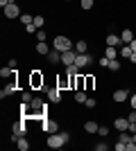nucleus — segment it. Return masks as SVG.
<instances>
[{"instance_id": "1", "label": "nucleus", "mask_w": 136, "mask_h": 151, "mask_svg": "<svg viewBox=\"0 0 136 151\" xmlns=\"http://www.w3.org/2000/svg\"><path fill=\"white\" fill-rule=\"evenodd\" d=\"M68 140H71V133L59 131V133H50V135H48V140H45V145L50 147V149H61Z\"/></svg>"}, {"instance_id": "2", "label": "nucleus", "mask_w": 136, "mask_h": 151, "mask_svg": "<svg viewBox=\"0 0 136 151\" xmlns=\"http://www.w3.org/2000/svg\"><path fill=\"white\" fill-rule=\"evenodd\" d=\"M52 47L59 52H68L73 50V41L68 36H55V41H52Z\"/></svg>"}, {"instance_id": "3", "label": "nucleus", "mask_w": 136, "mask_h": 151, "mask_svg": "<svg viewBox=\"0 0 136 151\" xmlns=\"http://www.w3.org/2000/svg\"><path fill=\"white\" fill-rule=\"evenodd\" d=\"M25 133H27L25 120H23V122H16V124H14V133H12V140H14V142H18V138H20V135H25Z\"/></svg>"}, {"instance_id": "4", "label": "nucleus", "mask_w": 136, "mask_h": 151, "mask_svg": "<svg viewBox=\"0 0 136 151\" xmlns=\"http://www.w3.org/2000/svg\"><path fill=\"white\" fill-rule=\"evenodd\" d=\"M41 122H43V131L48 133V135H50V133H59V122L57 120H45L43 117Z\"/></svg>"}, {"instance_id": "5", "label": "nucleus", "mask_w": 136, "mask_h": 151, "mask_svg": "<svg viewBox=\"0 0 136 151\" xmlns=\"http://www.w3.org/2000/svg\"><path fill=\"white\" fill-rule=\"evenodd\" d=\"M18 16H20V7L16 5V2L5 7V18H18Z\"/></svg>"}, {"instance_id": "6", "label": "nucleus", "mask_w": 136, "mask_h": 151, "mask_svg": "<svg viewBox=\"0 0 136 151\" xmlns=\"http://www.w3.org/2000/svg\"><path fill=\"white\" fill-rule=\"evenodd\" d=\"M75 59H77V52H75V50L61 52V63H64V65H73V63H75Z\"/></svg>"}, {"instance_id": "7", "label": "nucleus", "mask_w": 136, "mask_h": 151, "mask_svg": "<svg viewBox=\"0 0 136 151\" xmlns=\"http://www.w3.org/2000/svg\"><path fill=\"white\" fill-rule=\"evenodd\" d=\"M91 63H93V59L89 57V54H79L77 52V59H75V65H77V68H86V65H91Z\"/></svg>"}, {"instance_id": "8", "label": "nucleus", "mask_w": 136, "mask_h": 151, "mask_svg": "<svg viewBox=\"0 0 136 151\" xmlns=\"http://www.w3.org/2000/svg\"><path fill=\"white\" fill-rule=\"evenodd\" d=\"M30 86H32V88H43V75H41V72H32Z\"/></svg>"}, {"instance_id": "9", "label": "nucleus", "mask_w": 136, "mask_h": 151, "mask_svg": "<svg viewBox=\"0 0 136 151\" xmlns=\"http://www.w3.org/2000/svg\"><path fill=\"white\" fill-rule=\"evenodd\" d=\"M113 129H116V131H129V120H127V117L113 120Z\"/></svg>"}, {"instance_id": "10", "label": "nucleus", "mask_w": 136, "mask_h": 151, "mask_svg": "<svg viewBox=\"0 0 136 151\" xmlns=\"http://www.w3.org/2000/svg\"><path fill=\"white\" fill-rule=\"evenodd\" d=\"M48 99L55 101V104H59V101H61V88H59V86L57 88H50L48 90Z\"/></svg>"}, {"instance_id": "11", "label": "nucleus", "mask_w": 136, "mask_h": 151, "mask_svg": "<svg viewBox=\"0 0 136 151\" xmlns=\"http://www.w3.org/2000/svg\"><path fill=\"white\" fill-rule=\"evenodd\" d=\"M129 99V93L127 90H113V101L116 104H123V101Z\"/></svg>"}, {"instance_id": "12", "label": "nucleus", "mask_w": 136, "mask_h": 151, "mask_svg": "<svg viewBox=\"0 0 136 151\" xmlns=\"http://www.w3.org/2000/svg\"><path fill=\"white\" fill-rule=\"evenodd\" d=\"M14 93H16V83H14V81H9V83L5 86V88L0 90V97L5 99V97H9V95H14Z\"/></svg>"}, {"instance_id": "13", "label": "nucleus", "mask_w": 136, "mask_h": 151, "mask_svg": "<svg viewBox=\"0 0 136 151\" xmlns=\"http://www.w3.org/2000/svg\"><path fill=\"white\" fill-rule=\"evenodd\" d=\"M120 38H123V43H125V45H129L132 41H134V34H132V29H123V32H120Z\"/></svg>"}, {"instance_id": "14", "label": "nucleus", "mask_w": 136, "mask_h": 151, "mask_svg": "<svg viewBox=\"0 0 136 151\" xmlns=\"http://www.w3.org/2000/svg\"><path fill=\"white\" fill-rule=\"evenodd\" d=\"M48 61H50V63H59V61H61V52H59V50H50V52H48Z\"/></svg>"}, {"instance_id": "15", "label": "nucleus", "mask_w": 136, "mask_h": 151, "mask_svg": "<svg viewBox=\"0 0 136 151\" xmlns=\"http://www.w3.org/2000/svg\"><path fill=\"white\" fill-rule=\"evenodd\" d=\"M97 129H100V124H95L93 120L84 122V131H86V133H97Z\"/></svg>"}, {"instance_id": "16", "label": "nucleus", "mask_w": 136, "mask_h": 151, "mask_svg": "<svg viewBox=\"0 0 136 151\" xmlns=\"http://www.w3.org/2000/svg\"><path fill=\"white\" fill-rule=\"evenodd\" d=\"M120 43H123V38L116 36V34H109V36H107V45H113V47H116V45H120Z\"/></svg>"}, {"instance_id": "17", "label": "nucleus", "mask_w": 136, "mask_h": 151, "mask_svg": "<svg viewBox=\"0 0 136 151\" xmlns=\"http://www.w3.org/2000/svg\"><path fill=\"white\" fill-rule=\"evenodd\" d=\"M16 147H18V151H27V149H30V142L25 140V135H20V138H18Z\"/></svg>"}, {"instance_id": "18", "label": "nucleus", "mask_w": 136, "mask_h": 151, "mask_svg": "<svg viewBox=\"0 0 136 151\" xmlns=\"http://www.w3.org/2000/svg\"><path fill=\"white\" fill-rule=\"evenodd\" d=\"M86 50H89V43H86V41H77V43H75V52H79V54H84Z\"/></svg>"}, {"instance_id": "19", "label": "nucleus", "mask_w": 136, "mask_h": 151, "mask_svg": "<svg viewBox=\"0 0 136 151\" xmlns=\"http://www.w3.org/2000/svg\"><path fill=\"white\" fill-rule=\"evenodd\" d=\"M36 52H39V54H48V52H50L48 43H45V41H39V43H36Z\"/></svg>"}, {"instance_id": "20", "label": "nucleus", "mask_w": 136, "mask_h": 151, "mask_svg": "<svg viewBox=\"0 0 136 151\" xmlns=\"http://www.w3.org/2000/svg\"><path fill=\"white\" fill-rule=\"evenodd\" d=\"M104 57H107V59H116V57H118L116 47H113V45H107V50H104Z\"/></svg>"}, {"instance_id": "21", "label": "nucleus", "mask_w": 136, "mask_h": 151, "mask_svg": "<svg viewBox=\"0 0 136 151\" xmlns=\"http://www.w3.org/2000/svg\"><path fill=\"white\" fill-rule=\"evenodd\" d=\"M86 99H89V97H86L84 90H75V101H77V104H84Z\"/></svg>"}, {"instance_id": "22", "label": "nucleus", "mask_w": 136, "mask_h": 151, "mask_svg": "<svg viewBox=\"0 0 136 151\" xmlns=\"http://www.w3.org/2000/svg\"><path fill=\"white\" fill-rule=\"evenodd\" d=\"M93 5H95V0H79V7H82L84 12H89V9H93Z\"/></svg>"}, {"instance_id": "23", "label": "nucleus", "mask_w": 136, "mask_h": 151, "mask_svg": "<svg viewBox=\"0 0 136 151\" xmlns=\"http://www.w3.org/2000/svg\"><path fill=\"white\" fill-rule=\"evenodd\" d=\"M20 20H23V25H32V23H34V16H30V14H23V16H20Z\"/></svg>"}, {"instance_id": "24", "label": "nucleus", "mask_w": 136, "mask_h": 151, "mask_svg": "<svg viewBox=\"0 0 136 151\" xmlns=\"http://www.w3.org/2000/svg\"><path fill=\"white\" fill-rule=\"evenodd\" d=\"M109 70L111 72H113V70H120V61H118V59H111L109 61Z\"/></svg>"}, {"instance_id": "25", "label": "nucleus", "mask_w": 136, "mask_h": 151, "mask_svg": "<svg viewBox=\"0 0 136 151\" xmlns=\"http://www.w3.org/2000/svg\"><path fill=\"white\" fill-rule=\"evenodd\" d=\"M77 65H75V63H73V65H66V75H77Z\"/></svg>"}, {"instance_id": "26", "label": "nucleus", "mask_w": 136, "mask_h": 151, "mask_svg": "<svg viewBox=\"0 0 136 151\" xmlns=\"http://www.w3.org/2000/svg\"><path fill=\"white\" fill-rule=\"evenodd\" d=\"M95 86V77H86V90H93Z\"/></svg>"}, {"instance_id": "27", "label": "nucleus", "mask_w": 136, "mask_h": 151, "mask_svg": "<svg viewBox=\"0 0 136 151\" xmlns=\"http://www.w3.org/2000/svg\"><path fill=\"white\" fill-rule=\"evenodd\" d=\"M120 57H125V59H129V57H132V47H129V45H125V47H123Z\"/></svg>"}, {"instance_id": "28", "label": "nucleus", "mask_w": 136, "mask_h": 151, "mask_svg": "<svg viewBox=\"0 0 136 151\" xmlns=\"http://www.w3.org/2000/svg\"><path fill=\"white\" fill-rule=\"evenodd\" d=\"M43 20H45V18H41V16H34V25L41 29V27H43Z\"/></svg>"}, {"instance_id": "29", "label": "nucleus", "mask_w": 136, "mask_h": 151, "mask_svg": "<svg viewBox=\"0 0 136 151\" xmlns=\"http://www.w3.org/2000/svg\"><path fill=\"white\" fill-rule=\"evenodd\" d=\"M84 106H86V108H95V99H93V97H89V99L84 101Z\"/></svg>"}, {"instance_id": "30", "label": "nucleus", "mask_w": 136, "mask_h": 151, "mask_svg": "<svg viewBox=\"0 0 136 151\" xmlns=\"http://www.w3.org/2000/svg\"><path fill=\"white\" fill-rule=\"evenodd\" d=\"M109 149V145L107 142H100V145H95V151H107Z\"/></svg>"}, {"instance_id": "31", "label": "nucleus", "mask_w": 136, "mask_h": 151, "mask_svg": "<svg viewBox=\"0 0 136 151\" xmlns=\"http://www.w3.org/2000/svg\"><path fill=\"white\" fill-rule=\"evenodd\" d=\"M97 133H100L102 138H107V135H109V129H107V126H100V129H97Z\"/></svg>"}, {"instance_id": "32", "label": "nucleus", "mask_w": 136, "mask_h": 151, "mask_svg": "<svg viewBox=\"0 0 136 151\" xmlns=\"http://www.w3.org/2000/svg\"><path fill=\"white\" fill-rule=\"evenodd\" d=\"M109 61H111V59L102 57V59H100V68H109Z\"/></svg>"}, {"instance_id": "33", "label": "nucleus", "mask_w": 136, "mask_h": 151, "mask_svg": "<svg viewBox=\"0 0 136 151\" xmlns=\"http://www.w3.org/2000/svg\"><path fill=\"white\" fill-rule=\"evenodd\" d=\"M36 38H39V41H45V38H48V34H45L43 29H39V32H36Z\"/></svg>"}, {"instance_id": "34", "label": "nucleus", "mask_w": 136, "mask_h": 151, "mask_svg": "<svg viewBox=\"0 0 136 151\" xmlns=\"http://www.w3.org/2000/svg\"><path fill=\"white\" fill-rule=\"evenodd\" d=\"M127 120H129V122H136V108H132V113L127 115Z\"/></svg>"}, {"instance_id": "35", "label": "nucleus", "mask_w": 136, "mask_h": 151, "mask_svg": "<svg viewBox=\"0 0 136 151\" xmlns=\"http://www.w3.org/2000/svg\"><path fill=\"white\" fill-rule=\"evenodd\" d=\"M34 97H32V93H23V101H32Z\"/></svg>"}, {"instance_id": "36", "label": "nucleus", "mask_w": 136, "mask_h": 151, "mask_svg": "<svg viewBox=\"0 0 136 151\" xmlns=\"http://www.w3.org/2000/svg\"><path fill=\"white\" fill-rule=\"evenodd\" d=\"M12 2H14V0H0V7L5 9V7H7V5H12Z\"/></svg>"}, {"instance_id": "37", "label": "nucleus", "mask_w": 136, "mask_h": 151, "mask_svg": "<svg viewBox=\"0 0 136 151\" xmlns=\"http://www.w3.org/2000/svg\"><path fill=\"white\" fill-rule=\"evenodd\" d=\"M129 101H132V108H136V93L132 95V99H129Z\"/></svg>"}, {"instance_id": "38", "label": "nucleus", "mask_w": 136, "mask_h": 151, "mask_svg": "<svg viewBox=\"0 0 136 151\" xmlns=\"http://www.w3.org/2000/svg\"><path fill=\"white\" fill-rule=\"evenodd\" d=\"M129 47H132V52H136V38H134V41L129 43Z\"/></svg>"}, {"instance_id": "39", "label": "nucleus", "mask_w": 136, "mask_h": 151, "mask_svg": "<svg viewBox=\"0 0 136 151\" xmlns=\"http://www.w3.org/2000/svg\"><path fill=\"white\" fill-rule=\"evenodd\" d=\"M129 61H132V63H136V52H132V57H129Z\"/></svg>"}]
</instances>
